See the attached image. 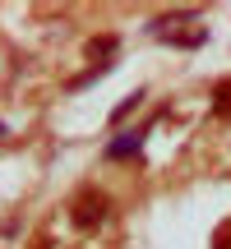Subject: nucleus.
I'll list each match as a JSON object with an SVG mask.
<instances>
[{"label":"nucleus","instance_id":"nucleus-1","mask_svg":"<svg viewBox=\"0 0 231 249\" xmlns=\"http://www.w3.org/2000/svg\"><path fill=\"white\" fill-rule=\"evenodd\" d=\"M107 194H102V189H83L79 198H74L70 203V217H74V226H79V231H97L102 222H107Z\"/></svg>","mask_w":231,"mask_h":249},{"label":"nucleus","instance_id":"nucleus-3","mask_svg":"<svg viewBox=\"0 0 231 249\" xmlns=\"http://www.w3.org/2000/svg\"><path fill=\"white\" fill-rule=\"evenodd\" d=\"M116 51V37H93V42H88V55H93V60H97V55H111Z\"/></svg>","mask_w":231,"mask_h":249},{"label":"nucleus","instance_id":"nucleus-2","mask_svg":"<svg viewBox=\"0 0 231 249\" xmlns=\"http://www.w3.org/2000/svg\"><path fill=\"white\" fill-rule=\"evenodd\" d=\"M143 134H148V129H130V134H120V139L107 148V157H134V152L143 148Z\"/></svg>","mask_w":231,"mask_h":249},{"label":"nucleus","instance_id":"nucleus-4","mask_svg":"<svg viewBox=\"0 0 231 249\" xmlns=\"http://www.w3.org/2000/svg\"><path fill=\"white\" fill-rule=\"evenodd\" d=\"M213 107H217V111H231V79H227V83H217V92H213Z\"/></svg>","mask_w":231,"mask_h":249},{"label":"nucleus","instance_id":"nucleus-5","mask_svg":"<svg viewBox=\"0 0 231 249\" xmlns=\"http://www.w3.org/2000/svg\"><path fill=\"white\" fill-rule=\"evenodd\" d=\"M139 102H143V92H134V97H125L120 107H116V116H111V120H125V116H130L134 107H139Z\"/></svg>","mask_w":231,"mask_h":249}]
</instances>
